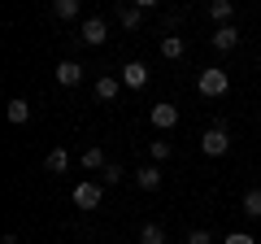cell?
Segmentation results:
<instances>
[{
    "instance_id": "cell-21",
    "label": "cell",
    "mask_w": 261,
    "mask_h": 244,
    "mask_svg": "<svg viewBox=\"0 0 261 244\" xmlns=\"http://www.w3.org/2000/svg\"><path fill=\"white\" fill-rule=\"evenodd\" d=\"M170 153H174V149H170V140H152L148 144V157L152 161H170Z\"/></svg>"
},
{
    "instance_id": "cell-6",
    "label": "cell",
    "mask_w": 261,
    "mask_h": 244,
    "mask_svg": "<svg viewBox=\"0 0 261 244\" xmlns=\"http://www.w3.org/2000/svg\"><path fill=\"white\" fill-rule=\"evenodd\" d=\"M144 83H148V66H144V61H126V66H122V87L140 92Z\"/></svg>"
},
{
    "instance_id": "cell-18",
    "label": "cell",
    "mask_w": 261,
    "mask_h": 244,
    "mask_svg": "<svg viewBox=\"0 0 261 244\" xmlns=\"http://www.w3.org/2000/svg\"><path fill=\"white\" fill-rule=\"evenodd\" d=\"M53 18H61V22L79 18V0H53Z\"/></svg>"
},
{
    "instance_id": "cell-3",
    "label": "cell",
    "mask_w": 261,
    "mask_h": 244,
    "mask_svg": "<svg viewBox=\"0 0 261 244\" xmlns=\"http://www.w3.org/2000/svg\"><path fill=\"white\" fill-rule=\"evenodd\" d=\"M226 149H231V135H226V127H209V131L200 135V153H205V157H222Z\"/></svg>"
},
{
    "instance_id": "cell-12",
    "label": "cell",
    "mask_w": 261,
    "mask_h": 244,
    "mask_svg": "<svg viewBox=\"0 0 261 244\" xmlns=\"http://www.w3.org/2000/svg\"><path fill=\"white\" fill-rule=\"evenodd\" d=\"M183 53H187L183 35H161V57H166V61H178Z\"/></svg>"
},
{
    "instance_id": "cell-8",
    "label": "cell",
    "mask_w": 261,
    "mask_h": 244,
    "mask_svg": "<svg viewBox=\"0 0 261 244\" xmlns=\"http://www.w3.org/2000/svg\"><path fill=\"white\" fill-rule=\"evenodd\" d=\"M57 83H61V87L83 83V66H79V61H57Z\"/></svg>"
},
{
    "instance_id": "cell-15",
    "label": "cell",
    "mask_w": 261,
    "mask_h": 244,
    "mask_svg": "<svg viewBox=\"0 0 261 244\" xmlns=\"http://www.w3.org/2000/svg\"><path fill=\"white\" fill-rule=\"evenodd\" d=\"M140 244H166V227H161V223H144Z\"/></svg>"
},
{
    "instance_id": "cell-17",
    "label": "cell",
    "mask_w": 261,
    "mask_h": 244,
    "mask_svg": "<svg viewBox=\"0 0 261 244\" xmlns=\"http://www.w3.org/2000/svg\"><path fill=\"white\" fill-rule=\"evenodd\" d=\"M5 113H9V122H13V127L31 122V105H27V101H9V109H5Z\"/></svg>"
},
{
    "instance_id": "cell-19",
    "label": "cell",
    "mask_w": 261,
    "mask_h": 244,
    "mask_svg": "<svg viewBox=\"0 0 261 244\" xmlns=\"http://www.w3.org/2000/svg\"><path fill=\"white\" fill-rule=\"evenodd\" d=\"M209 18H218V22L235 18V5H231V0H214V5H209Z\"/></svg>"
},
{
    "instance_id": "cell-9",
    "label": "cell",
    "mask_w": 261,
    "mask_h": 244,
    "mask_svg": "<svg viewBox=\"0 0 261 244\" xmlns=\"http://www.w3.org/2000/svg\"><path fill=\"white\" fill-rule=\"evenodd\" d=\"M118 92H122V79H113V75H100L96 79V101H118Z\"/></svg>"
},
{
    "instance_id": "cell-23",
    "label": "cell",
    "mask_w": 261,
    "mask_h": 244,
    "mask_svg": "<svg viewBox=\"0 0 261 244\" xmlns=\"http://www.w3.org/2000/svg\"><path fill=\"white\" fill-rule=\"evenodd\" d=\"M222 244H257V240H252V235L248 231H231V235H226V240Z\"/></svg>"
},
{
    "instance_id": "cell-20",
    "label": "cell",
    "mask_w": 261,
    "mask_h": 244,
    "mask_svg": "<svg viewBox=\"0 0 261 244\" xmlns=\"http://www.w3.org/2000/svg\"><path fill=\"white\" fill-rule=\"evenodd\" d=\"M122 175H126V170H122L118 161H109V166L100 170V183H105V188H113V183H122Z\"/></svg>"
},
{
    "instance_id": "cell-1",
    "label": "cell",
    "mask_w": 261,
    "mask_h": 244,
    "mask_svg": "<svg viewBox=\"0 0 261 244\" xmlns=\"http://www.w3.org/2000/svg\"><path fill=\"white\" fill-rule=\"evenodd\" d=\"M196 87H200V96H226L231 75H226V70H218V66H209V70H200V75H196Z\"/></svg>"
},
{
    "instance_id": "cell-4",
    "label": "cell",
    "mask_w": 261,
    "mask_h": 244,
    "mask_svg": "<svg viewBox=\"0 0 261 244\" xmlns=\"http://www.w3.org/2000/svg\"><path fill=\"white\" fill-rule=\"evenodd\" d=\"M79 39H83L87 48H100L105 39H109V27H105V18H87L83 27H79Z\"/></svg>"
},
{
    "instance_id": "cell-11",
    "label": "cell",
    "mask_w": 261,
    "mask_h": 244,
    "mask_svg": "<svg viewBox=\"0 0 261 244\" xmlns=\"http://www.w3.org/2000/svg\"><path fill=\"white\" fill-rule=\"evenodd\" d=\"M118 22L126 31H140L144 27V9H140V5H118Z\"/></svg>"
},
{
    "instance_id": "cell-2",
    "label": "cell",
    "mask_w": 261,
    "mask_h": 244,
    "mask_svg": "<svg viewBox=\"0 0 261 244\" xmlns=\"http://www.w3.org/2000/svg\"><path fill=\"white\" fill-rule=\"evenodd\" d=\"M100 201H105V183H96V179H83L74 188V205L79 209H100Z\"/></svg>"
},
{
    "instance_id": "cell-16",
    "label": "cell",
    "mask_w": 261,
    "mask_h": 244,
    "mask_svg": "<svg viewBox=\"0 0 261 244\" xmlns=\"http://www.w3.org/2000/svg\"><path fill=\"white\" fill-rule=\"evenodd\" d=\"M240 209L248 218H261V188H252V192H244V201H240Z\"/></svg>"
},
{
    "instance_id": "cell-13",
    "label": "cell",
    "mask_w": 261,
    "mask_h": 244,
    "mask_svg": "<svg viewBox=\"0 0 261 244\" xmlns=\"http://www.w3.org/2000/svg\"><path fill=\"white\" fill-rule=\"evenodd\" d=\"M44 166L53 170V175H65V166H70V153H65V149H53V153L44 157Z\"/></svg>"
},
{
    "instance_id": "cell-10",
    "label": "cell",
    "mask_w": 261,
    "mask_h": 244,
    "mask_svg": "<svg viewBox=\"0 0 261 244\" xmlns=\"http://www.w3.org/2000/svg\"><path fill=\"white\" fill-rule=\"evenodd\" d=\"M209 44H214L218 53H231V48L240 44V31H235V27H218L214 35H209Z\"/></svg>"
},
{
    "instance_id": "cell-5",
    "label": "cell",
    "mask_w": 261,
    "mask_h": 244,
    "mask_svg": "<svg viewBox=\"0 0 261 244\" xmlns=\"http://www.w3.org/2000/svg\"><path fill=\"white\" fill-rule=\"evenodd\" d=\"M148 122H152V127H161V131H170V127L178 122V105H170V101H157V105L148 109Z\"/></svg>"
},
{
    "instance_id": "cell-7",
    "label": "cell",
    "mask_w": 261,
    "mask_h": 244,
    "mask_svg": "<svg viewBox=\"0 0 261 244\" xmlns=\"http://www.w3.org/2000/svg\"><path fill=\"white\" fill-rule=\"evenodd\" d=\"M135 183H140L144 192H157V188H161V166H157V161L140 166V170H135Z\"/></svg>"
},
{
    "instance_id": "cell-14",
    "label": "cell",
    "mask_w": 261,
    "mask_h": 244,
    "mask_svg": "<svg viewBox=\"0 0 261 244\" xmlns=\"http://www.w3.org/2000/svg\"><path fill=\"white\" fill-rule=\"evenodd\" d=\"M109 161H105V153H100V144H92V149H83V170H105Z\"/></svg>"
},
{
    "instance_id": "cell-22",
    "label": "cell",
    "mask_w": 261,
    "mask_h": 244,
    "mask_svg": "<svg viewBox=\"0 0 261 244\" xmlns=\"http://www.w3.org/2000/svg\"><path fill=\"white\" fill-rule=\"evenodd\" d=\"M187 244H214V235H209V231H205V227H196V231H192V235H187Z\"/></svg>"
}]
</instances>
